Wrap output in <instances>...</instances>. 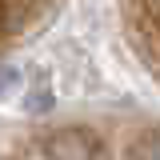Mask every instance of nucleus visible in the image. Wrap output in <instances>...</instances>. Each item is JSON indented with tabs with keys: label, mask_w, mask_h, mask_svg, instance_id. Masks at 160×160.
<instances>
[{
	"label": "nucleus",
	"mask_w": 160,
	"mask_h": 160,
	"mask_svg": "<svg viewBox=\"0 0 160 160\" xmlns=\"http://www.w3.org/2000/svg\"><path fill=\"white\" fill-rule=\"evenodd\" d=\"M48 160H100V140L84 128H64L44 144Z\"/></svg>",
	"instance_id": "nucleus-1"
},
{
	"label": "nucleus",
	"mask_w": 160,
	"mask_h": 160,
	"mask_svg": "<svg viewBox=\"0 0 160 160\" xmlns=\"http://www.w3.org/2000/svg\"><path fill=\"white\" fill-rule=\"evenodd\" d=\"M0 28H4V0H0Z\"/></svg>",
	"instance_id": "nucleus-4"
},
{
	"label": "nucleus",
	"mask_w": 160,
	"mask_h": 160,
	"mask_svg": "<svg viewBox=\"0 0 160 160\" xmlns=\"http://www.w3.org/2000/svg\"><path fill=\"white\" fill-rule=\"evenodd\" d=\"M24 4H32V0H24Z\"/></svg>",
	"instance_id": "nucleus-5"
},
{
	"label": "nucleus",
	"mask_w": 160,
	"mask_h": 160,
	"mask_svg": "<svg viewBox=\"0 0 160 160\" xmlns=\"http://www.w3.org/2000/svg\"><path fill=\"white\" fill-rule=\"evenodd\" d=\"M128 160H160V136H148V140H140L136 148L128 152Z\"/></svg>",
	"instance_id": "nucleus-2"
},
{
	"label": "nucleus",
	"mask_w": 160,
	"mask_h": 160,
	"mask_svg": "<svg viewBox=\"0 0 160 160\" xmlns=\"http://www.w3.org/2000/svg\"><path fill=\"white\" fill-rule=\"evenodd\" d=\"M12 84H16V72H12V68H4V72H0V92H4V88H12Z\"/></svg>",
	"instance_id": "nucleus-3"
}]
</instances>
